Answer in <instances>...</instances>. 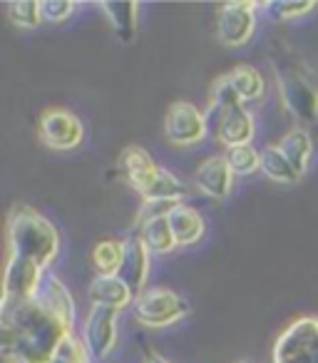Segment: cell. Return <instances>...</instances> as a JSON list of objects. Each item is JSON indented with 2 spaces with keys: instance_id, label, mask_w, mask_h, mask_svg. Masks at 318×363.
<instances>
[{
  "instance_id": "6da1fadb",
  "label": "cell",
  "mask_w": 318,
  "mask_h": 363,
  "mask_svg": "<svg viewBox=\"0 0 318 363\" xmlns=\"http://www.w3.org/2000/svg\"><path fill=\"white\" fill-rule=\"evenodd\" d=\"M3 363H50L57 346L72 333L35 298L0 303Z\"/></svg>"
},
{
  "instance_id": "7a4b0ae2",
  "label": "cell",
  "mask_w": 318,
  "mask_h": 363,
  "mask_svg": "<svg viewBox=\"0 0 318 363\" xmlns=\"http://www.w3.org/2000/svg\"><path fill=\"white\" fill-rule=\"evenodd\" d=\"M8 244L13 257H23L47 269L60 252L57 229L30 207H16L8 219Z\"/></svg>"
},
{
  "instance_id": "3957f363",
  "label": "cell",
  "mask_w": 318,
  "mask_h": 363,
  "mask_svg": "<svg viewBox=\"0 0 318 363\" xmlns=\"http://www.w3.org/2000/svg\"><path fill=\"white\" fill-rule=\"evenodd\" d=\"M273 363H318V318H296L273 346Z\"/></svg>"
},
{
  "instance_id": "277c9868",
  "label": "cell",
  "mask_w": 318,
  "mask_h": 363,
  "mask_svg": "<svg viewBox=\"0 0 318 363\" xmlns=\"http://www.w3.org/2000/svg\"><path fill=\"white\" fill-rule=\"evenodd\" d=\"M189 313V306L179 294L169 289H147L135 298V318L149 328H164Z\"/></svg>"
},
{
  "instance_id": "5b68a950",
  "label": "cell",
  "mask_w": 318,
  "mask_h": 363,
  "mask_svg": "<svg viewBox=\"0 0 318 363\" xmlns=\"http://www.w3.org/2000/svg\"><path fill=\"white\" fill-rule=\"evenodd\" d=\"M209 125L207 117L202 115L197 105L192 102H174L169 105L167 117H164V135L172 145L177 147H189L204 140Z\"/></svg>"
},
{
  "instance_id": "8992f818",
  "label": "cell",
  "mask_w": 318,
  "mask_h": 363,
  "mask_svg": "<svg viewBox=\"0 0 318 363\" xmlns=\"http://www.w3.org/2000/svg\"><path fill=\"white\" fill-rule=\"evenodd\" d=\"M117 318L120 311L107 306H92L85 318V328H82V343H85L87 353L97 361L107 358L117 343Z\"/></svg>"
},
{
  "instance_id": "52a82bcc",
  "label": "cell",
  "mask_w": 318,
  "mask_h": 363,
  "mask_svg": "<svg viewBox=\"0 0 318 363\" xmlns=\"http://www.w3.org/2000/svg\"><path fill=\"white\" fill-rule=\"evenodd\" d=\"M47 269L38 267L35 262L23 257H8L6 264V277H3V301L0 303H13V301H25L33 298L42 281V274Z\"/></svg>"
},
{
  "instance_id": "ba28073f",
  "label": "cell",
  "mask_w": 318,
  "mask_h": 363,
  "mask_svg": "<svg viewBox=\"0 0 318 363\" xmlns=\"http://www.w3.org/2000/svg\"><path fill=\"white\" fill-rule=\"evenodd\" d=\"M85 137L80 117L67 110H47L40 117V140L50 150H75Z\"/></svg>"
},
{
  "instance_id": "9c48e42d",
  "label": "cell",
  "mask_w": 318,
  "mask_h": 363,
  "mask_svg": "<svg viewBox=\"0 0 318 363\" xmlns=\"http://www.w3.org/2000/svg\"><path fill=\"white\" fill-rule=\"evenodd\" d=\"M254 3H227V6L219 11V40L224 45L239 48L244 43H249V38L254 35V28H256V16H254Z\"/></svg>"
},
{
  "instance_id": "30bf717a",
  "label": "cell",
  "mask_w": 318,
  "mask_h": 363,
  "mask_svg": "<svg viewBox=\"0 0 318 363\" xmlns=\"http://www.w3.org/2000/svg\"><path fill=\"white\" fill-rule=\"evenodd\" d=\"M276 75H278L283 105L296 117H301V120H318V92L298 72L281 70Z\"/></svg>"
},
{
  "instance_id": "8fae6325",
  "label": "cell",
  "mask_w": 318,
  "mask_h": 363,
  "mask_svg": "<svg viewBox=\"0 0 318 363\" xmlns=\"http://www.w3.org/2000/svg\"><path fill=\"white\" fill-rule=\"evenodd\" d=\"M217 115V122H214V130H217V137L224 142V145L232 150V147H242L249 145L254 137V117L251 112L244 105H237L232 110H214Z\"/></svg>"
},
{
  "instance_id": "7c38bea8",
  "label": "cell",
  "mask_w": 318,
  "mask_h": 363,
  "mask_svg": "<svg viewBox=\"0 0 318 363\" xmlns=\"http://www.w3.org/2000/svg\"><path fill=\"white\" fill-rule=\"evenodd\" d=\"M33 298H35L38 303H42L50 313H55L62 323H67L70 328L75 326V301H72V294L67 291L65 284L57 277H52L50 272L42 274V281Z\"/></svg>"
},
{
  "instance_id": "4fadbf2b",
  "label": "cell",
  "mask_w": 318,
  "mask_h": 363,
  "mask_svg": "<svg viewBox=\"0 0 318 363\" xmlns=\"http://www.w3.org/2000/svg\"><path fill=\"white\" fill-rule=\"evenodd\" d=\"M147 274H149V249L144 247L140 237H130L125 242V259H122L117 277L130 286L135 296H140V291L147 284Z\"/></svg>"
},
{
  "instance_id": "5bb4252c",
  "label": "cell",
  "mask_w": 318,
  "mask_h": 363,
  "mask_svg": "<svg viewBox=\"0 0 318 363\" xmlns=\"http://www.w3.org/2000/svg\"><path fill=\"white\" fill-rule=\"evenodd\" d=\"M135 189L144 197V202H179L187 194L182 182L164 167H154Z\"/></svg>"
},
{
  "instance_id": "9a60e30c",
  "label": "cell",
  "mask_w": 318,
  "mask_h": 363,
  "mask_svg": "<svg viewBox=\"0 0 318 363\" xmlns=\"http://www.w3.org/2000/svg\"><path fill=\"white\" fill-rule=\"evenodd\" d=\"M232 179H234V172H232V167H229L227 157H212V160L204 162L197 172L199 189L214 199L229 197V192H232Z\"/></svg>"
},
{
  "instance_id": "2e32d148",
  "label": "cell",
  "mask_w": 318,
  "mask_h": 363,
  "mask_svg": "<svg viewBox=\"0 0 318 363\" xmlns=\"http://www.w3.org/2000/svg\"><path fill=\"white\" fill-rule=\"evenodd\" d=\"M90 301L92 306H107L122 311L135 301V294L120 277H95L90 284Z\"/></svg>"
},
{
  "instance_id": "e0dca14e",
  "label": "cell",
  "mask_w": 318,
  "mask_h": 363,
  "mask_svg": "<svg viewBox=\"0 0 318 363\" xmlns=\"http://www.w3.org/2000/svg\"><path fill=\"white\" fill-rule=\"evenodd\" d=\"M169 227H172L174 242L177 247H192L199 239L204 237V219L199 217L197 209L187 207V204L179 202L177 207L169 212Z\"/></svg>"
},
{
  "instance_id": "ac0fdd59",
  "label": "cell",
  "mask_w": 318,
  "mask_h": 363,
  "mask_svg": "<svg viewBox=\"0 0 318 363\" xmlns=\"http://www.w3.org/2000/svg\"><path fill=\"white\" fill-rule=\"evenodd\" d=\"M100 8L105 11L107 21L115 28V35L122 43H130L137 35V13H140V6H137L135 0H105V3H100Z\"/></svg>"
},
{
  "instance_id": "d6986e66",
  "label": "cell",
  "mask_w": 318,
  "mask_h": 363,
  "mask_svg": "<svg viewBox=\"0 0 318 363\" xmlns=\"http://www.w3.org/2000/svg\"><path fill=\"white\" fill-rule=\"evenodd\" d=\"M278 150L286 155V160L293 164V169L298 174H303L311 162V155H313V142H311V135L306 130H291L283 135V140L278 142Z\"/></svg>"
},
{
  "instance_id": "ffe728a7",
  "label": "cell",
  "mask_w": 318,
  "mask_h": 363,
  "mask_svg": "<svg viewBox=\"0 0 318 363\" xmlns=\"http://www.w3.org/2000/svg\"><path fill=\"white\" fill-rule=\"evenodd\" d=\"M167 217H154V219H149V222L140 224V239L144 242V247L154 254H167L177 247Z\"/></svg>"
},
{
  "instance_id": "44dd1931",
  "label": "cell",
  "mask_w": 318,
  "mask_h": 363,
  "mask_svg": "<svg viewBox=\"0 0 318 363\" xmlns=\"http://www.w3.org/2000/svg\"><path fill=\"white\" fill-rule=\"evenodd\" d=\"M261 172L268 177V179L283 182V184H293V182H298V177H301L296 169H293L291 162L286 160V155L273 145H268L261 150Z\"/></svg>"
},
{
  "instance_id": "7402d4cb",
  "label": "cell",
  "mask_w": 318,
  "mask_h": 363,
  "mask_svg": "<svg viewBox=\"0 0 318 363\" xmlns=\"http://www.w3.org/2000/svg\"><path fill=\"white\" fill-rule=\"evenodd\" d=\"M154 167H157L154 160H152L142 147H127L120 157V169L132 187H137V184H140V182L144 179Z\"/></svg>"
},
{
  "instance_id": "603a6c76",
  "label": "cell",
  "mask_w": 318,
  "mask_h": 363,
  "mask_svg": "<svg viewBox=\"0 0 318 363\" xmlns=\"http://www.w3.org/2000/svg\"><path fill=\"white\" fill-rule=\"evenodd\" d=\"M229 77H232V82H234V87H237L242 102H254V100H261V97H263L266 85H263V77H261V72H259L256 67L239 65V67H234V70L229 72Z\"/></svg>"
},
{
  "instance_id": "cb8c5ba5",
  "label": "cell",
  "mask_w": 318,
  "mask_h": 363,
  "mask_svg": "<svg viewBox=\"0 0 318 363\" xmlns=\"http://www.w3.org/2000/svg\"><path fill=\"white\" fill-rule=\"evenodd\" d=\"M125 259V242H100L92 249V264L97 277H117Z\"/></svg>"
},
{
  "instance_id": "d4e9b609",
  "label": "cell",
  "mask_w": 318,
  "mask_h": 363,
  "mask_svg": "<svg viewBox=\"0 0 318 363\" xmlns=\"http://www.w3.org/2000/svg\"><path fill=\"white\" fill-rule=\"evenodd\" d=\"M227 162L234 174H251L261 167V152H256L251 145L232 147L227 152Z\"/></svg>"
},
{
  "instance_id": "484cf974",
  "label": "cell",
  "mask_w": 318,
  "mask_h": 363,
  "mask_svg": "<svg viewBox=\"0 0 318 363\" xmlns=\"http://www.w3.org/2000/svg\"><path fill=\"white\" fill-rule=\"evenodd\" d=\"M8 16L18 28H30V30L40 26L42 21L40 3H35V0H16L8 6Z\"/></svg>"
},
{
  "instance_id": "4316f807",
  "label": "cell",
  "mask_w": 318,
  "mask_h": 363,
  "mask_svg": "<svg viewBox=\"0 0 318 363\" xmlns=\"http://www.w3.org/2000/svg\"><path fill=\"white\" fill-rule=\"evenodd\" d=\"M313 8H316L313 0H271V3H266V11L273 21H291V18L303 16Z\"/></svg>"
},
{
  "instance_id": "83f0119b",
  "label": "cell",
  "mask_w": 318,
  "mask_h": 363,
  "mask_svg": "<svg viewBox=\"0 0 318 363\" xmlns=\"http://www.w3.org/2000/svg\"><path fill=\"white\" fill-rule=\"evenodd\" d=\"M237 105H242V97H239L232 77L222 75L212 85V107H214V110L224 112V110H232V107H237Z\"/></svg>"
},
{
  "instance_id": "f1b7e54d",
  "label": "cell",
  "mask_w": 318,
  "mask_h": 363,
  "mask_svg": "<svg viewBox=\"0 0 318 363\" xmlns=\"http://www.w3.org/2000/svg\"><path fill=\"white\" fill-rule=\"evenodd\" d=\"M90 358L92 356L87 353L85 343L70 333V336L57 346V351H55V356H52L50 363H90Z\"/></svg>"
},
{
  "instance_id": "f546056e",
  "label": "cell",
  "mask_w": 318,
  "mask_h": 363,
  "mask_svg": "<svg viewBox=\"0 0 318 363\" xmlns=\"http://www.w3.org/2000/svg\"><path fill=\"white\" fill-rule=\"evenodd\" d=\"M40 11H42V18L50 23H62L72 16L75 11V3L70 0H42L40 3Z\"/></svg>"
},
{
  "instance_id": "4dcf8cb0",
  "label": "cell",
  "mask_w": 318,
  "mask_h": 363,
  "mask_svg": "<svg viewBox=\"0 0 318 363\" xmlns=\"http://www.w3.org/2000/svg\"><path fill=\"white\" fill-rule=\"evenodd\" d=\"M144 363H169L164 356H159V353H154V351H147L144 353Z\"/></svg>"
},
{
  "instance_id": "1f68e13d",
  "label": "cell",
  "mask_w": 318,
  "mask_h": 363,
  "mask_svg": "<svg viewBox=\"0 0 318 363\" xmlns=\"http://www.w3.org/2000/svg\"><path fill=\"white\" fill-rule=\"evenodd\" d=\"M242 363H254V361H242Z\"/></svg>"
}]
</instances>
